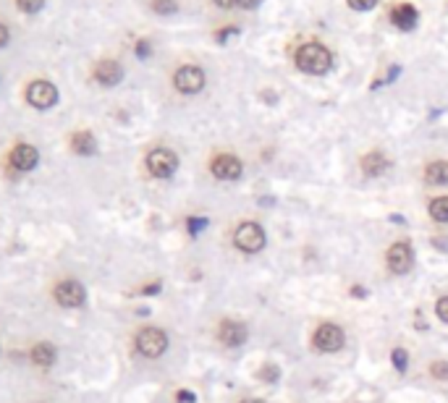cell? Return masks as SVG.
<instances>
[{"mask_svg":"<svg viewBox=\"0 0 448 403\" xmlns=\"http://www.w3.org/2000/svg\"><path fill=\"white\" fill-rule=\"evenodd\" d=\"M296 66L302 68L304 73H325L330 71V66H333V55L325 45L320 42H307L296 50Z\"/></svg>","mask_w":448,"mask_h":403,"instance_id":"obj_1","label":"cell"},{"mask_svg":"<svg viewBox=\"0 0 448 403\" xmlns=\"http://www.w3.org/2000/svg\"><path fill=\"white\" fill-rule=\"evenodd\" d=\"M134 346H137V351L142 354V356L157 359V356H163L165 351H168V335H165L160 328H142L137 333Z\"/></svg>","mask_w":448,"mask_h":403,"instance_id":"obj_2","label":"cell"},{"mask_svg":"<svg viewBox=\"0 0 448 403\" xmlns=\"http://www.w3.org/2000/svg\"><path fill=\"white\" fill-rule=\"evenodd\" d=\"M265 230H262V225H257V223H252V220H247V223H241L236 228V236H234V244H236L241 252H247V254H255V252H260V249L265 247Z\"/></svg>","mask_w":448,"mask_h":403,"instance_id":"obj_3","label":"cell"},{"mask_svg":"<svg viewBox=\"0 0 448 403\" xmlns=\"http://www.w3.org/2000/svg\"><path fill=\"white\" fill-rule=\"evenodd\" d=\"M312 343L317 351H325V354H333V351H341L344 343H346V335H344V330L339 325H333V322H322L320 328L315 330V335H312Z\"/></svg>","mask_w":448,"mask_h":403,"instance_id":"obj_4","label":"cell"},{"mask_svg":"<svg viewBox=\"0 0 448 403\" xmlns=\"http://www.w3.org/2000/svg\"><path fill=\"white\" fill-rule=\"evenodd\" d=\"M176 168H178V157L165 147H157L147 155V170L155 178H171L176 173Z\"/></svg>","mask_w":448,"mask_h":403,"instance_id":"obj_5","label":"cell"},{"mask_svg":"<svg viewBox=\"0 0 448 403\" xmlns=\"http://www.w3.org/2000/svg\"><path fill=\"white\" fill-rule=\"evenodd\" d=\"M53 296H55V302L61 304V306H66V309L84 306V302H87V291H84V285L79 283V280H73V278L61 280V283L55 285Z\"/></svg>","mask_w":448,"mask_h":403,"instance_id":"obj_6","label":"cell"},{"mask_svg":"<svg viewBox=\"0 0 448 403\" xmlns=\"http://www.w3.org/2000/svg\"><path fill=\"white\" fill-rule=\"evenodd\" d=\"M27 102L37 110H47L58 102V89L55 84L45 82V79H37L27 87Z\"/></svg>","mask_w":448,"mask_h":403,"instance_id":"obj_7","label":"cell"},{"mask_svg":"<svg viewBox=\"0 0 448 403\" xmlns=\"http://www.w3.org/2000/svg\"><path fill=\"white\" fill-rule=\"evenodd\" d=\"M385 262H388V270L394 275H406L414 267V252L406 241H399L394 247L388 249L385 254Z\"/></svg>","mask_w":448,"mask_h":403,"instance_id":"obj_8","label":"cell"},{"mask_svg":"<svg viewBox=\"0 0 448 403\" xmlns=\"http://www.w3.org/2000/svg\"><path fill=\"white\" fill-rule=\"evenodd\" d=\"M176 89L183 92V94H197V92L205 87V71L200 66H181L174 76Z\"/></svg>","mask_w":448,"mask_h":403,"instance_id":"obj_9","label":"cell"},{"mask_svg":"<svg viewBox=\"0 0 448 403\" xmlns=\"http://www.w3.org/2000/svg\"><path fill=\"white\" fill-rule=\"evenodd\" d=\"M249 338V330L244 322H234V320H223L218 328V340L223 343V346L229 348H238L244 346Z\"/></svg>","mask_w":448,"mask_h":403,"instance_id":"obj_10","label":"cell"},{"mask_svg":"<svg viewBox=\"0 0 448 403\" xmlns=\"http://www.w3.org/2000/svg\"><path fill=\"white\" fill-rule=\"evenodd\" d=\"M241 170H244V165L236 155H218L210 163V173L220 181H236Z\"/></svg>","mask_w":448,"mask_h":403,"instance_id":"obj_11","label":"cell"},{"mask_svg":"<svg viewBox=\"0 0 448 403\" xmlns=\"http://www.w3.org/2000/svg\"><path fill=\"white\" fill-rule=\"evenodd\" d=\"M8 163L13 165L16 170H21V173H29V170H35L37 163H40V152H37L32 144H16L11 149Z\"/></svg>","mask_w":448,"mask_h":403,"instance_id":"obj_12","label":"cell"},{"mask_svg":"<svg viewBox=\"0 0 448 403\" xmlns=\"http://www.w3.org/2000/svg\"><path fill=\"white\" fill-rule=\"evenodd\" d=\"M121 79H123V68L116 61L105 58V61L95 66V82H100L102 87H116Z\"/></svg>","mask_w":448,"mask_h":403,"instance_id":"obj_13","label":"cell"},{"mask_svg":"<svg viewBox=\"0 0 448 403\" xmlns=\"http://www.w3.org/2000/svg\"><path fill=\"white\" fill-rule=\"evenodd\" d=\"M417 18H420V13H417V8H414L412 3H401V6H396V8L391 11L394 27L404 29V32H409V29L417 27Z\"/></svg>","mask_w":448,"mask_h":403,"instance_id":"obj_14","label":"cell"},{"mask_svg":"<svg viewBox=\"0 0 448 403\" xmlns=\"http://www.w3.org/2000/svg\"><path fill=\"white\" fill-rule=\"evenodd\" d=\"M359 165H362V173L370 175V178H377V175H383L385 170H388V160H385V155H380V152H367V155L359 160Z\"/></svg>","mask_w":448,"mask_h":403,"instance_id":"obj_15","label":"cell"},{"mask_svg":"<svg viewBox=\"0 0 448 403\" xmlns=\"http://www.w3.org/2000/svg\"><path fill=\"white\" fill-rule=\"evenodd\" d=\"M71 149L76 152V155H84L90 157L97 152V142H95V137H92L90 131H76L71 137Z\"/></svg>","mask_w":448,"mask_h":403,"instance_id":"obj_16","label":"cell"},{"mask_svg":"<svg viewBox=\"0 0 448 403\" xmlns=\"http://www.w3.org/2000/svg\"><path fill=\"white\" fill-rule=\"evenodd\" d=\"M425 181L430 186H446L448 183V163L446 160H435L425 168Z\"/></svg>","mask_w":448,"mask_h":403,"instance_id":"obj_17","label":"cell"},{"mask_svg":"<svg viewBox=\"0 0 448 403\" xmlns=\"http://www.w3.org/2000/svg\"><path fill=\"white\" fill-rule=\"evenodd\" d=\"M32 361H35L37 366H42V369H50L55 361V348L50 346V343H37V346L32 348Z\"/></svg>","mask_w":448,"mask_h":403,"instance_id":"obj_18","label":"cell"},{"mask_svg":"<svg viewBox=\"0 0 448 403\" xmlns=\"http://www.w3.org/2000/svg\"><path fill=\"white\" fill-rule=\"evenodd\" d=\"M430 218L435 223H448V197H435L430 202Z\"/></svg>","mask_w":448,"mask_h":403,"instance_id":"obj_19","label":"cell"},{"mask_svg":"<svg viewBox=\"0 0 448 403\" xmlns=\"http://www.w3.org/2000/svg\"><path fill=\"white\" fill-rule=\"evenodd\" d=\"M176 0H152V11L160 13V16H168V13H176Z\"/></svg>","mask_w":448,"mask_h":403,"instance_id":"obj_20","label":"cell"},{"mask_svg":"<svg viewBox=\"0 0 448 403\" xmlns=\"http://www.w3.org/2000/svg\"><path fill=\"white\" fill-rule=\"evenodd\" d=\"M257 377L260 380H265V383H278V377H281V369L275 364H265L260 372H257Z\"/></svg>","mask_w":448,"mask_h":403,"instance_id":"obj_21","label":"cell"},{"mask_svg":"<svg viewBox=\"0 0 448 403\" xmlns=\"http://www.w3.org/2000/svg\"><path fill=\"white\" fill-rule=\"evenodd\" d=\"M391 361L399 372H406V364H409V354L404 351V348H394V354H391Z\"/></svg>","mask_w":448,"mask_h":403,"instance_id":"obj_22","label":"cell"},{"mask_svg":"<svg viewBox=\"0 0 448 403\" xmlns=\"http://www.w3.org/2000/svg\"><path fill=\"white\" fill-rule=\"evenodd\" d=\"M16 6L24 13H37V11L45 6V0H16Z\"/></svg>","mask_w":448,"mask_h":403,"instance_id":"obj_23","label":"cell"},{"mask_svg":"<svg viewBox=\"0 0 448 403\" xmlns=\"http://www.w3.org/2000/svg\"><path fill=\"white\" fill-rule=\"evenodd\" d=\"M430 375L435 377V380H448V361H432Z\"/></svg>","mask_w":448,"mask_h":403,"instance_id":"obj_24","label":"cell"},{"mask_svg":"<svg viewBox=\"0 0 448 403\" xmlns=\"http://www.w3.org/2000/svg\"><path fill=\"white\" fill-rule=\"evenodd\" d=\"M435 314H438L440 322H446V325H448V296L438 299V304H435Z\"/></svg>","mask_w":448,"mask_h":403,"instance_id":"obj_25","label":"cell"},{"mask_svg":"<svg viewBox=\"0 0 448 403\" xmlns=\"http://www.w3.org/2000/svg\"><path fill=\"white\" fill-rule=\"evenodd\" d=\"M375 3L377 0H349V6L354 11H370V8H375Z\"/></svg>","mask_w":448,"mask_h":403,"instance_id":"obj_26","label":"cell"},{"mask_svg":"<svg viewBox=\"0 0 448 403\" xmlns=\"http://www.w3.org/2000/svg\"><path fill=\"white\" fill-rule=\"evenodd\" d=\"M202 228H207V220H205V218H189V233H194V236H197Z\"/></svg>","mask_w":448,"mask_h":403,"instance_id":"obj_27","label":"cell"},{"mask_svg":"<svg viewBox=\"0 0 448 403\" xmlns=\"http://www.w3.org/2000/svg\"><path fill=\"white\" fill-rule=\"evenodd\" d=\"M234 35H238V29L236 27H226V29H220L218 35H215V39H218V42H226V39H229V37H234Z\"/></svg>","mask_w":448,"mask_h":403,"instance_id":"obj_28","label":"cell"},{"mask_svg":"<svg viewBox=\"0 0 448 403\" xmlns=\"http://www.w3.org/2000/svg\"><path fill=\"white\" fill-rule=\"evenodd\" d=\"M137 55L139 58H147V55H150V45H147V39H139L137 42Z\"/></svg>","mask_w":448,"mask_h":403,"instance_id":"obj_29","label":"cell"},{"mask_svg":"<svg viewBox=\"0 0 448 403\" xmlns=\"http://www.w3.org/2000/svg\"><path fill=\"white\" fill-rule=\"evenodd\" d=\"M260 3H262V0H238V6H241V8H257Z\"/></svg>","mask_w":448,"mask_h":403,"instance_id":"obj_30","label":"cell"},{"mask_svg":"<svg viewBox=\"0 0 448 403\" xmlns=\"http://www.w3.org/2000/svg\"><path fill=\"white\" fill-rule=\"evenodd\" d=\"M8 45V29L0 24V47H6Z\"/></svg>","mask_w":448,"mask_h":403,"instance_id":"obj_31","label":"cell"},{"mask_svg":"<svg viewBox=\"0 0 448 403\" xmlns=\"http://www.w3.org/2000/svg\"><path fill=\"white\" fill-rule=\"evenodd\" d=\"M178 401H181V403H194L197 398H194L192 393H183V390H181V393H178Z\"/></svg>","mask_w":448,"mask_h":403,"instance_id":"obj_32","label":"cell"},{"mask_svg":"<svg viewBox=\"0 0 448 403\" xmlns=\"http://www.w3.org/2000/svg\"><path fill=\"white\" fill-rule=\"evenodd\" d=\"M215 3H218L220 8H231V6H236L238 0H215Z\"/></svg>","mask_w":448,"mask_h":403,"instance_id":"obj_33","label":"cell"},{"mask_svg":"<svg viewBox=\"0 0 448 403\" xmlns=\"http://www.w3.org/2000/svg\"><path fill=\"white\" fill-rule=\"evenodd\" d=\"M351 293H354V296H365V288H359V285H354V288H351Z\"/></svg>","mask_w":448,"mask_h":403,"instance_id":"obj_34","label":"cell"},{"mask_svg":"<svg viewBox=\"0 0 448 403\" xmlns=\"http://www.w3.org/2000/svg\"><path fill=\"white\" fill-rule=\"evenodd\" d=\"M241 403H265V401H260V398H247V401H241Z\"/></svg>","mask_w":448,"mask_h":403,"instance_id":"obj_35","label":"cell"}]
</instances>
